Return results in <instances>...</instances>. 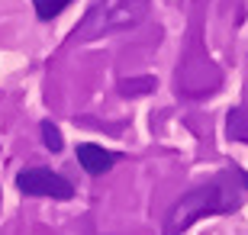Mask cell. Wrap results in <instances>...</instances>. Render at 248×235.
<instances>
[{"label": "cell", "mask_w": 248, "mask_h": 235, "mask_svg": "<svg viewBox=\"0 0 248 235\" xmlns=\"http://www.w3.org/2000/svg\"><path fill=\"white\" fill-rule=\"evenodd\" d=\"M68 3H71V0H32V10H36L39 19H46V23H48V19H55Z\"/></svg>", "instance_id": "52a82bcc"}, {"label": "cell", "mask_w": 248, "mask_h": 235, "mask_svg": "<svg viewBox=\"0 0 248 235\" xmlns=\"http://www.w3.org/2000/svg\"><path fill=\"white\" fill-rule=\"evenodd\" d=\"M120 91H123V97H139V94H148V91H155V78H142V81H123Z\"/></svg>", "instance_id": "ba28073f"}, {"label": "cell", "mask_w": 248, "mask_h": 235, "mask_svg": "<svg viewBox=\"0 0 248 235\" xmlns=\"http://www.w3.org/2000/svg\"><path fill=\"white\" fill-rule=\"evenodd\" d=\"M16 190L26 193V197H52V200H71L74 187L68 177H62L58 171L46 168V164H32V168H23L16 174Z\"/></svg>", "instance_id": "7a4b0ae2"}, {"label": "cell", "mask_w": 248, "mask_h": 235, "mask_svg": "<svg viewBox=\"0 0 248 235\" xmlns=\"http://www.w3.org/2000/svg\"><path fill=\"white\" fill-rule=\"evenodd\" d=\"M226 132H229V139H235V142H248V116H245V110H232L229 113Z\"/></svg>", "instance_id": "8992f818"}, {"label": "cell", "mask_w": 248, "mask_h": 235, "mask_svg": "<svg viewBox=\"0 0 248 235\" xmlns=\"http://www.w3.org/2000/svg\"><path fill=\"white\" fill-rule=\"evenodd\" d=\"M39 136H42V145H46L52 155H58L64 148V136H62V129L52 123V119H42L39 123Z\"/></svg>", "instance_id": "5b68a950"}, {"label": "cell", "mask_w": 248, "mask_h": 235, "mask_svg": "<svg viewBox=\"0 0 248 235\" xmlns=\"http://www.w3.org/2000/svg\"><path fill=\"white\" fill-rule=\"evenodd\" d=\"M145 13H148V0H120L113 10H107V13H103L100 29H103V32L132 29V26H139V23L145 19ZM100 29H97V32H100Z\"/></svg>", "instance_id": "3957f363"}, {"label": "cell", "mask_w": 248, "mask_h": 235, "mask_svg": "<svg viewBox=\"0 0 248 235\" xmlns=\"http://www.w3.org/2000/svg\"><path fill=\"white\" fill-rule=\"evenodd\" d=\"M248 197V174L232 164L229 171L216 174L213 181L200 184V187L187 190L177 200L171 213L165 219V235H181L203 216H219V213H232L239 209Z\"/></svg>", "instance_id": "6da1fadb"}, {"label": "cell", "mask_w": 248, "mask_h": 235, "mask_svg": "<svg viewBox=\"0 0 248 235\" xmlns=\"http://www.w3.org/2000/svg\"><path fill=\"white\" fill-rule=\"evenodd\" d=\"M74 155H78V164H81L91 177H100V174H107L113 164H116V152L103 148V145H93V142H81Z\"/></svg>", "instance_id": "277c9868"}]
</instances>
